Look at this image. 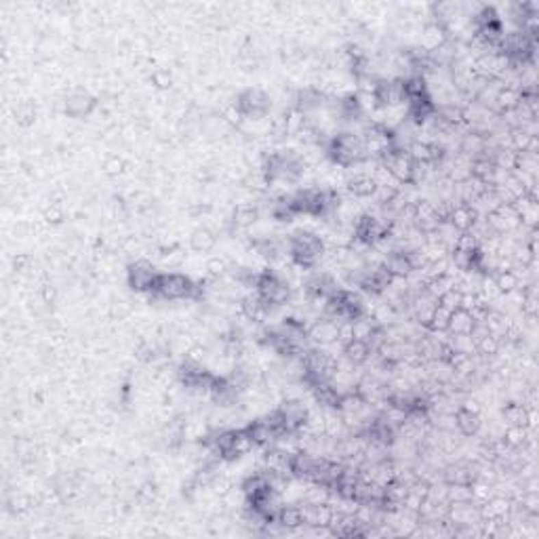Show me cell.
<instances>
[{
    "instance_id": "ffe728a7",
    "label": "cell",
    "mask_w": 539,
    "mask_h": 539,
    "mask_svg": "<svg viewBox=\"0 0 539 539\" xmlns=\"http://www.w3.org/2000/svg\"><path fill=\"white\" fill-rule=\"evenodd\" d=\"M152 80L156 82V87H160V89H164V87L171 84V76H168V72H156L152 76Z\"/></svg>"
},
{
    "instance_id": "9c48e42d",
    "label": "cell",
    "mask_w": 539,
    "mask_h": 539,
    "mask_svg": "<svg viewBox=\"0 0 539 539\" xmlns=\"http://www.w3.org/2000/svg\"><path fill=\"white\" fill-rule=\"evenodd\" d=\"M503 419L507 425H514V428H527L533 423V413L521 405V403H507L503 407Z\"/></svg>"
},
{
    "instance_id": "44dd1931",
    "label": "cell",
    "mask_w": 539,
    "mask_h": 539,
    "mask_svg": "<svg viewBox=\"0 0 539 539\" xmlns=\"http://www.w3.org/2000/svg\"><path fill=\"white\" fill-rule=\"evenodd\" d=\"M105 171H108L110 175L121 173V171H123V160H118V158H110L108 164H105Z\"/></svg>"
},
{
    "instance_id": "277c9868",
    "label": "cell",
    "mask_w": 539,
    "mask_h": 539,
    "mask_svg": "<svg viewBox=\"0 0 539 539\" xmlns=\"http://www.w3.org/2000/svg\"><path fill=\"white\" fill-rule=\"evenodd\" d=\"M129 285L131 289H135L137 293H154L156 291V285H158V278L160 274L146 262H137L129 268Z\"/></svg>"
},
{
    "instance_id": "6da1fadb",
    "label": "cell",
    "mask_w": 539,
    "mask_h": 539,
    "mask_svg": "<svg viewBox=\"0 0 539 539\" xmlns=\"http://www.w3.org/2000/svg\"><path fill=\"white\" fill-rule=\"evenodd\" d=\"M327 152L339 166H356L366 158L362 148V137L352 131L333 135Z\"/></svg>"
},
{
    "instance_id": "7c38bea8",
    "label": "cell",
    "mask_w": 539,
    "mask_h": 539,
    "mask_svg": "<svg viewBox=\"0 0 539 539\" xmlns=\"http://www.w3.org/2000/svg\"><path fill=\"white\" fill-rule=\"evenodd\" d=\"M282 529L295 531L303 525V507L301 505H282L274 518Z\"/></svg>"
},
{
    "instance_id": "52a82bcc",
    "label": "cell",
    "mask_w": 539,
    "mask_h": 539,
    "mask_svg": "<svg viewBox=\"0 0 539 539\" xmlns=\"http://www.w3.org/2000/svg\"><path fill=\"white\" fill-rule=\"evenodd\" d=\"M453 421H455L457 432H460L462 436H466V438L478 434L480 425H482V421H480V413L470 411V409H466V407H462V405L455 409V413H453Z\"/></svg>"
},
{
    "instance_id": "8fae6325",
    "label": "cell",
    "mask_w": 539,
    "mask_h": 539,
    "mask_svg": "<svg viewBox=\"0 0 539 539\" xmlns=\"http://www.w3.org/2000/svg\"><path fill=\"white\" fill-rule=\"evenodd\" d=\"M476 321L472 318V314L468 310L460 308L451 314L449 318V327H447V333L449 335H470L472 329H474Z\"/></svg>"
},
{
    "instance_id": "5b68a950",
    "label": "cell",
    "mask_w": 539,
    "mask_h": 539,
    "mask_svg": "<svg viewBox=\"0 0 539 539\" xmlns=\"http://www.w3.org/2000/svg\"><path fill=\"white\" fill-rule=\"evenodd\" d=\"M236 105L242 112L245 118H262L266 112L270 110V99L260 89H249L242 95H238Z\"/></svg>"
},
{
    "instance_id": "3957f363",
    "label": "cell",
    "mask_w": 539,
    "mask_h": 539,
    "mask_svg": "<svg viewBox=\"0 0 539 539\" xmlns=\"http://www.w3.org/2000/svg\"><path fill=\"white\" fill-rule=\"evenodd\" d=\"M203 293V287L184 274H160L152 297L158 299H192Z\"/></svg>"
},
{
    "instance_id": "2e32d148",
    "label": "cell",
    "mask_w": 539,
    "mask_h": 539,
    "mask_svg": "<svg viewBox=\"0 0 539 539\" xmlns=\"http://www.w3.org/2000/svg\"><path fill=\"white\" fill-rule=\"evenodd\" d=\"M190 242H192V249L194 251H201V253H207L215 247V234L207 228H201L196 230L192 236H190Z\"/></svg>"
},
{
    "instance_id": "30bf717a",
    "label": "cell",
    "mask_w": 539,
    "mask_h": 539,
    "mask_svg": "<svg viewBox=\"0 0 539 539\" xmlns=\"http://www.w3.org/2000/svg\"><path fill=\"white\" fill-rule=\"evenodd\" d=\"M447 27L442 25V23H432V25H428L423 30V34H421V42H423V51H428V53H434V51H438L440 47H444L447 45Z\"/></svg>"
},
{
    "instance_id": "5bb4252c",
    "label": "cell",
    "mask_w": 539,
    "mask_h": 539,
    "mask_svg": "<svg viewBox=\"0 0 539 539\" xmlns=\"http://www.w3.org/2000/svg\"><path fill=\"white\" fill-rule=\"evenodd\" d=\"M348 190L356 196V198H368V196H373L377 186H375V179L364 173V171H358L354 177L348 179Z\"/></svg>"
},
{
    "instance_id": "ba28073f",
    "label": "cell",
    "mask_w": 539,
    "mask_h": 539,
    "mask_svg": "<svg viewBox=\"0 0 539 539\" xmlns=\"http://www.w3.org/2000/svg\"><path fill=\"white\" fill-rule=\"evenodd\" d=\"M93 105H95V99L89 93H84V91H74V93H70L66 97V112L74 118L87 116L89 112L93 110Z\"/></svg>"
},
{
    "instance_id": "d6986e66",
    "label": "cell",
    "mask_w": 539,
    "mask_h": 539,
    "mask_svg": "<svg viewBox=\"0 0 539 539\" xmlns=\"http://www.w3.org/2000/svg\"><path fill=\"white\" fill-rule=\"evenodd\" d=\"M228 270H230V266H228V262H225L223 258H215V260L209 262V272H211L213 276H223Z\"/></svg>"
},
{
    "instance_id": "e0dca14e",
    "label": "cell",
    "mask_w": 539,
    "mask_h": 539,
    "mask_svg": "<svg viewBox=\"0 0 539 539\" xmlns=\"http://www.w3.org/2000/svg\"><path fill=\"white\" fill-rule=\"evenodd\" d=\"M255 219H258V211H255L253 207H238L234 211V225L236 228H249V225L255 223Z\"/></svg>"
},
{
    "instance_id": "8992f818",
    "label": "cell",
    "mask_w": 539,
    "mask_h": 539,
    "mask_svg": "<svg viewBox=\"0 0 539 539\" xmlns=\"http://www.w3.org/2000/svg\"><path fill=\"white\" fill-rule=\"evenodd\" d=\"M478 217H480V215L476 213V209H474L472 205L460 203V205H453V207H451L447 221H449L460 234H466V232H472V228L476 225Z\"/></svg>"
},
{
    "instance_id": "9a60e30c",
    "label": "cell",
    "mask_w": 539,
    "mask_h": 539,
    "mask_svg": "<svg viewBox=\"0 0 539 539\" xmlns=\"http://www.w3.org/2000/svg\"><path fill=\"white\" fill-rule=\"evenodd\" d=\"M493 282H495V287L497 291L503 295L507 293H514L516 289H521V274L516 270H505V272H495L493 276Z\"/></svg>"
},
{
    "instance_id": "7a4b0ae2",
    "label": "cell",
    "mask_w": 539,
    "mask_h": 539,
    "mask_svg": "<svg viewBox=\"0 0 539 539\" xmlns=\"http://www.w3.org/2000/svg\"><path fill=\"white\" fill-rule=\"evenodd\" d=\"M289 253L299 268H312L323 258L325 240L312 232H297L289 240Z\"/></svg>"
},
{
    "instance_id": "4fadbf2b",
    "label": "cell",
    "mask_w": 539,
    "mask_h": 539,
    "mask_svg": "<svg viewBox=\"0 0 539 539\" xmlns=\"http://www.w3.org/2000/svg\"><path fill=\"white\" fill-rule=\"evenodd\" d=\"M344 358L352 364V366H358V364H364L368 362V358H371V348H368L366 342H360V339H352V342H348L344 346Z\"/></svg>"
},
{
    "instance_id": "ac0fdd59",
    "label": "cell",
    "mask_w": 539,
    "mask_h": 539,
    "mask_svg": "<svg viewBox=\"0 0 539 539\" xmlns=\"http://www.w3.org/2000/svg\"><path fill=\"white\" fill-rule=\"evenodd\" d=\"M462 297H464V293H462L457 287H453V289H449L447 293H442V297L438 299V303L444 305V308L451 310V312H455V310L462 308Z\"/></svg>"
}]
</instances>
